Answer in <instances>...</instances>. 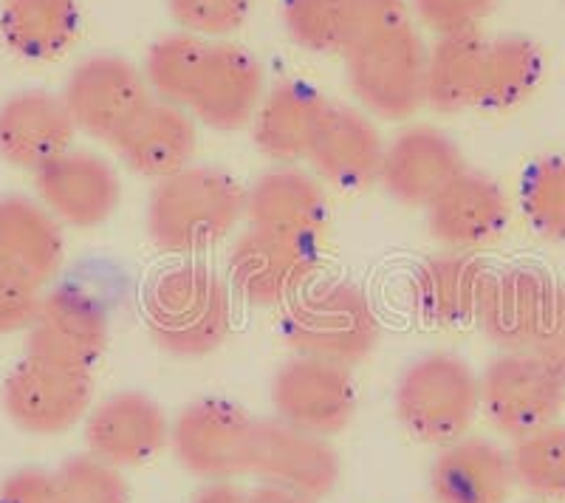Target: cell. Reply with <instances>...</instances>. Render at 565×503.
I'll use <instances>...</instances> for the list:
<instances>
[{
	"label": "cell",
	"mask_w": 565,
	"mask_h": 503,
	"mask_svg": "<svg viewBox=\"0 0 565 503\" xmlns=\"http://www.w3.org/2000/svg\"><path fill=\"white\" fill-rule=\"evenodd\" d=\"M565 407V376L537 351H501L481 374V410L507 439L557 421Z\"/></svg>",
	"instance_id": "52a82bcc"
},
{
	"label": "cell",
	"mask_w": 565,
	"mask_h": 503,
	"mask_svg": "<svg viewBox=\"0 0 565 503\" xmlns=\"http://www.w3.org/2000/svg\"><path fill=\"white\" fill-rule=\"evenodd\" d=\"M463 168L461 150L450 136L433 125H413L385 148L380 181L393 201L424 210Z\"/></svg>",
	"instance_id": "d6986e66"
},
{
	"label": "cell",
	"mask_w": 565,
	"mask_h": 503,
	"mask_svg": "<svg viewBox=\"0 0 565 503\" xmlns=\"http://www.w3.org/2000/svg\"><path fill=\"white\" fill-rule=\"evenodd\" d=\"M190 503H249V492L238 490L232 481H206Z\"/></svg>",
	"instance_id": "b9f144b4"
},
{
	"label": "cell",
	"mask_w": 565,
	"mask_h": 503,
	"mask_svg": "<svg viewBox=\"0 0 565 503\" xmlns=\"http://www.w3.org/2000/svg\"><path fill=\"white\" fill-rule=\"evenodd\" d=\"M483 45L487 38H481V32L438 34L436 43L427 45L424 105L447 117L478 108Z\"/></svg>",
	"instance_id": "f1b7e54d"
},
{
	"label": "cell",
	"mask_w": 565,
	"mask_h": 503,
	"mask_svg": "<svg viewBox=\"0 0 565 503\" xmlns=\"http://www.w3.org/2000/svg\"><path fill=\"white\" fill-rule=\"evenodd\" d=\"M489 269L476 252H441L424 260L411 275V309L427 325L463 329L476 323Z\"/></svg>",
	"instance_id": "7402d4cb"
},
{
	"label": "cell",
	"mask_w": 565,
	"mask_h": 503,
	"mask_svg": "<svg viewBox=\"0 0 565 503\" xmlns=\"http://www.w3.org/2000/svg\"><path fill=\"white\" fill-rule=\"evenodd\" d=\"M34 190L60 224L74 229L99 226L116 213L122 201V184L114 164L90 150L68 148L34 173Z\"/></svg>",
	"instance_id": "5bb4252c"
},
{
	"label": "cell",
	"mask_w": 565,
	"mask_h": 503,
	"mask_svg": "<svg viewBox=\"0 0 565 503\" xmlns=\"http://www.w3.org/2000/svg\"><path fill=\"white\" fill-rule=\"evenodd\" d=\"M543 77V54L523 34H503L483 45L478 108L507 110L529 99Z\"/></svg>",
	"instance_id": "f546056e"
},
{
	"label": "cell",
	"mask_w": 565,
	"mask_h": 503,
	"mask_svg": "<svg viewBox=\"0 0 565 503\" xmlns=\"http://www.w3.org/2000/svg\"><path fill=\"white\" fill-rule=\"evenodd\" d=\"M108 349V314L90 291L60 286L40 300L29 325L26 354L38 360L90 371Z\"/></svg>",
	"instance_id": "4fadbf2b"
},
{
	"label": "cell",
	"mask_w": 565,
	"mask_h": 503,
	"mask_svg": "<svg viewBox=\"0 0 565 503\" xmlns=\"http://www.w3.org/2000/svg\"><path fill=\"white\" fill-rule=\"evenodd\" d=\"M282 26L300 49L345 52V0H282Z\"/></svg>",
	"instance_id": "836d02e7"
},
{
	"label": "cell",
	"mask_w": 565,
	"mask_h": 503,
	"mask_svg": "<svg viewBox=\"0 0 565 503\" xmlns=\"http://www.w3.org/2000/svg\"><path fill=\"white\" fill-rule=\"evenodd\" d=\"M168 414L153 396L119 390L90 407L85 416V445L90 456L119 467H141L170 445Z\"/></svg>",
	"instance_id": "ac0fdd59"
},
{
	"label": "cell",
	"mask_w": 565,
	"mask_h": 503,
	"mask_svg": "<svg viewBox=\"0 0 565 503\" xmlns=\"http://www.w3.org/2000/svg\"><path fill=\"white\" fill-rule=\"evenodd\" d=\"M534 351L565 376V283L554 286L552 311H548L546 329L540 334Z\"/></svg>",
	"instance_id": "60d3db41"
},
{
	"label": "cell",
	"mask_w": 565,
	"mask_h": 503,
	"mask_svg": "<svg viewBox=\"0 0 565 503\" xmlns=\"http://www.w3.org/2000/svg\"><path fill=\"white\" fill-rule=\"evenodd\" d=\"M60 503H130L122 470L108 461L79 452L54 470Z\"/></svg>",
	"instance_id": "e575fe53"
},
{
	"label": "cell",
	"mask_w": 565,
	"mask_h": 503,
	"mask_svg": "<svg viewBox=\"0 0 565 503\" xmlns=\"http://www.w3.org/2000/svg\"><path fill=\"white\" fill-rule=\"evenodd\" d=\"M521 210L540 238L565 244V156H543L523 173Z\"/></svg>",
	"instance_id": "d6a6232c"
},
{
	"label": "cell",
	"mask_w": 565,
	"mask_h": 503,
	"mask_svg": "<svg viewBox=\"0 0 565 503\" xmlns=\"http://www.w3.org/2000/svg\"><path fill=\"white\" fill-rule=\"evenodd\" d=\"M427 229L450 252H481L507 233L512 204L492 175L463 168L424 207Z\"/></svg>",
	"instance_id": "9a60e30c"
},
{
	"label": "cell",
	"mask_w": 565,
	"mask_h": 503,
	"mask_svg": "<svg viewBox=\"0 0 565 503\" xmlns=\"http://www.w3.org/2000/svg\"><path fill=\"white\" fill-rule=\"evenodd\" d=\"M512 490L509 452L481 436L444 445L430 464V495L436 503H507Z\"/></svg>",
	"instance_id": "cb8c5ba5"
},
{
	"label": "cell",
	"mask_w": 565,
	"mask_h": 503,
	"mask_svg": "<svg viewBox=\"0 0 565 503\" xmlns=\"http://www.w3.org/2000/svg\"><path fill=\"white\" fill-rule=\"evenodd\" d=\"M320 269L317 238L289 233H271L249 226L235 238L226 258V280L232 291L255 306L277 309L289 306L295 297L309 289Z\"/></svg>",
	"instance_id": "8992f818"
},
{
	"label": "cell",
	"mask_w": 565,
	"mask_h": 503,
	"mask_svg": "<svg viewBox=\"0 0 565 503\" xmlns=\"http://www.w3.org/2000/svg\"><path fill=\"white\" fill-rule=\"evenodd\" d=\"M249 503H320V501L309 495H300V492L280 490V486L260 484L255 492H249Z\"/></svg>",
	"instance_id": "7bdbcfd3"
},
{
	"label": "cell",
	"mask_w": 565,
	"mask_h": 503,
	"mask_svg": "<svg viewBox=\"0 0 565 503\" xmlns=\"http://www.w3.org/2000/svg\"><path fill=\"white\" fill-rule=\"evenodd\" d=\"M90 371L29 356L3 382V410L29 436H60L90 414Z\"/></svg>",
	"instance_id": "30bf717a"
},
{
	"label": "cell",
	"mask_w": 565,
	"mask_h": 503,
	"mask_svg": "<svg viewBox=\"0 0 565 503\" xmlns=\"http://www.w3.org/2000/svg\"><path fill=\"white\" fill-rule=\"evenodd\" d=\"M280 331L297 356L353 368L380 345L382 323L362 286L322 280L286 306Z\"/></svg>",
	"instance_id": "3957f363"
},
{
	"label": "cell",
	"mask_w": 565,
	"mask_h": 503,
	"mask_svg": "<svg viewBox=\"0 0 565 503\" xmlns=\"http://www.w3.org/2000/svg\"><path fill=\"white\" fill-rule=\"evenodd\" d=\"M249 475L322 501L340 481V456L326 436L286 425L277 416L255 419Z\"/></svg>",
	"instance_id": "7c38bea8"
},
{
	"label": "cell",
	"mask_w": 565,
	"mask_h": 503,
	"mask_svg": "<svg viewBox=\"0 0 565 503\" xmlns=\"http://www.w3.org/2000/svg\"><path fill=\"white\" fill-rule=\"evenodd\" d=\"M74 133L63 94L29 88L0 103V159L12 168L38 173L71 148Z\"/></svg>",
	"instance_id": "ffe728a7"
},
{
	"label": "cell",
	"mask_w": 565,
	"mask_h": 503,
	"mask_svg": "<svg viewBox=\"0 0 565 503\" xmlns=\"http://www.w3.org/2000/svg\"><path fill=\"white\" fill-rule=\"evenodd\" d=\"M249 226L317 238L328 221V195L320 181L297 164H275L246 190Z\"/></svg>",
	"instance_id": "d4e9b609"
},
{
	"label": "cell",
	"mask_w": 565,
	"mask_h": 503,
	"mask_svg": "<svg viewBox=\"0 0 565 503\" xmlns=\"http://www.w3.org/2000/svg\"><path fill=\"white\" fill-rule=\"evenodd\" d=\"M246 210V190L221 168L190 164L150 190L145 226L170 258H199L230 238Z\"/></svg>",
	"instance_id": "6da1fadb"
},
{
	"label": "cell",
	"mask_w": 565,
	"mask_h": 503,
	"mask_svg": "<svg viewBox=\"0 0 565 503\" xmlns=\"http://www.w3.org/2000/svg\"><path fill=\"white\" fill-rule=\"evenodd\" d=\"M77 0H3L0 38L23 60H57L77 40Z\"/></svg>",
	"instance_id": "83f0119b"
},
{
	"label": "cell",
	"mask_w": 565,
	"mask_h": 503,
	"mask_svg": "<svg viewBox=\"0 0 565 503\" xmlns=\"http://www.w3.org/2000/svg\"><path fill=\"white\" fill-rule=\"evenodd\" d=\"M255 419L226 399H195L170 425L173 456L201 481H232L249 475Z\"/></svg>",
	"instance_id": "ba28073f"
},
{
	"label": "cell",
	"mask_w": 565,
	"mask_h": 503,
	"mask_svg": "<svg viewBox=\"0 0 565 503\" xmlns=\"http://www.w3.org/2000/svg\"><path fill=\"white\" fill-rule=\"evenodd\" d=\"M271 407L280 421L317 436H337L356 414L351 368L311 356H291L271 376Z\"/></svg>",
	"instance_id": "8fae6325"
},
{
	"label": "cell",
	"mask_w": 565,
	"mask_h": 503,
	"mask_svg": "<svg viewBox=\"0 0 565 503\" xmlns=\"http://www.w3.org/2000/svg\"><path fill=\"white\" fill-rule=\"evenodd\" d=\"M393 410L416 441L452 445L467 436L481 414V376L450 351L422 354L398 374Z\"/></svg>",
	"instance_id": "277c9868"
},
{
	"label": "cell",
	"mask_w": 565,
	"mask_h": 503,
	"mask_svg": "<svg viewBox=\"0 0 565 503\" xmlns=\"http://www.w3.org/2000/svg\"><path fill=\"white\" fill-rule=\"evenodd\" d=\"M266 97V74L260 60L244 45L210 40L199 83L186 110L195 122L212 130H241L252 125Z\"/></svg>",
	"instance_id": "2e32d148"
},
{
	"label": "cell",
	"mask_w": 565,
	"mask_h": 503,
	"mask_svg": "<svg viewBox=\"0 0 565 503\" xmlns=\"http://www.w3.org/2000/svg\"><path fill=\"white\" fill-rule=\"evenodd\" d=\"M206 49H210V40L186 32L164 34L156 40L141 63V74H145L150 94L161 103L186 108L195 83H199Z\"/></svg>",
	"instance_id": "4dcf8cb0"
},
{
	"label": "cell",
	"mask_w": 565,
	"mask_h": 503,
	"mask_svg": "<svg viewBox=\"0 0 565 503\" xmlns=\"http://www.w3.org/2000/svg\"><path fill=\"white\" fill-rule=\"evenodd\" d=\"M63 233L40 201L26 195L0 199V269L32 280L43 289L63 264Z\"/></svg>",
	"instance_id": "4316f807"
},
{
	"label": "cell",
	"mask_w": 565,
	"mask_h": 503,
	"mask_svg": "<svg viewBox=\"0 0 565 503\" xmlns=\"http://www.w3.org/2000/svg\"><path fill=\"white\" fill-rule=\"evenodd\" d=\"M407 3L424 26L436 34L478 32V26L494 9V0H407Z\"/></svg>",
	"instance_id": "74e56055"
},
{
	"label": "cell",
	"mask_w": 565,
	"mask_h": 503,
	"mask_svg": "<svg viewBox=\"0 0 565 503\" xmlns=\"http://www.w3.org/2000/svg\"><path fill=\"white\" fill-rule=\"evenodd\" d=\"M145 323L164 354L210 356L232 331L230 280L193 258L164 266L145 289Z\"/></svg>",
	"instance_id": "7a4b0ae2"
},
{
	"label": "cell",
	"mask_w": 565,
	"mask_h": 503,
	"mask_svg": "<svg viewBox=\"0 0 565 503\" xmlns=\"http://www.w3.org/2000/svg\"><path fill=\"white\" fill-rule=\"evenodd\" d=\"M411 23L407 0H345V49Z\"/></svg>",
	"instance_id": "8d00e7d4"
},
{
	"label": "cell",
	"mask_w": 565,
	"mask_h": 503,
	"mask_svg": "<svg viewBox=\"0 0 565 503\" xmlns=\"http://www.w3.org/2000/svg\"><path fill=\"white\" fill-rule=\"evenodd\" d=\"M385 148L380 128L365 110L328 103L306 162L328 184L362 190L380 181Z\"/></svg>",
	"instance_id": "44dd1931"
},
{
	"label": "cell",
	"mask_w": 565,
	"mask_h": 503,
	"mask_svg": "<svg viewBox=\"0 0 565 503\" xmlns=\"http://www.w3.org/2000/svg\"><path fill=\"white\" fill-rule=\"evenodd\" d=\"M63 99L77 130L114 145L153 94L141 68L130 60L119 54H94L74 65L65 79Z\"/></svg>",
	"instance_id": "9c48e42d"
},
{
	"label": "cell",
	"mask_w": 565,
	"mask_h": 503,
	"mask_svg": "<svg viewBox=\"0 0 565 503\" xmlns=\"http://www.w3.org/2000/svg\"><path fill=\"white\" fill-rule=\"evenodd\" d=\"M345 57L348 88L371 117L405 122L424 105L427 83V45L416 26L391 29L351 45Z\"/></svg>",
	"instance_id": "5b68a950"
},
{
	"label": "cell",
	"mask_w": 565,
	"mask_h": 503,
	"mask_svg": "<svg viewBox=\"0 0 565 503\" xmlns=\"http://www.w3.org/2000/svg\"><path fill=\"white\" fill-rule=\"evenodd\" d=\"M40 286L20 278L14 271L0 269V334L29 331L40 309Z\"/></svg>",
	"instance_id": "f35d334b"
},
{
	"label": "cell",
	"mask_w": 565,
	"mask_h": 503,
	"mask_svg": "<svg viewBox=\"0 0 565 503\" xmlns=\"http://www.w3.org/2000/svg\"><path fill=\"white\" fill-rule=\"evenodd\" d=\"M554 283L537 266H507L489 275L478 320L487 340L501 351H534L552 311Z\"/></svg>",
	"instance_id": "e0dca14e"
},
{
	"label": "cell",
	"mask_w": 565,
	"mask_h": 503,
	"mask_svg": "<svg viewBox=\"0 0 565 503\" xmlns=\"http://www.w3.org/2000/svg\"><path fill=\"white\" fill-rule=\"evenodd\" d=\"M0 503H60L54 472L40 467H23L0 484Z\"/></svg>",
	"instance_id": "ab89813d"
},
{
	"label": "cell",
	"mask_w": 565,
	"mask_h": 503,
	"mask_svg": "<svg viewBox=\"0 0 565 503\" xmlns=\"http://www.w3.org/2000/svg\"><path fill=\"white\" fill-rule=\"evenodd\" d=\"M514 486L546 503L565 501V425L552 421L514 439L509 450Z\"/></svg>",
	"instance_id": "1f68e13d"
},
{
	"label": "cell",
	"mask_w": 565,
	"mask_h": 503,
	"mask_svg": "<svg viewBox=\"0 0 565 503\" xmlns=\"http://www.w3.org/2000/svg\"><path fill=\"white\" fill-rule=\"evenodd\" d=\"M110 148L130 173L161 181L193 164L199 130L190 110L153 97Z\"/></svg>",
	"instance_id": "603a6c76"
},
{
	"label": "cell",
	"mask_w": 565,
	"mask_h": 503,
	"mask_svg": "<svg viewBox=\"0 0 565 503\" xmlns=\"http://www.w3.org/2000/svg\"><path fill=\"white\" fill-rule=\"evenodd\" d=\"M326 108L322 94L309 83L282 79L266 90L264 103L252 119L255 148L275 164L306 162Z\"/></svg>",
	"instance_id": "484cf974"
},
{
	"label": "cell",
	"mask_w": 565,
	"mask_h": 503,
	"mask_svg": "<svg viewBox=\"0 0 565 503\" xmlns=\"http://www.w3.org/2000/svg\"><path fill=\"white\" fill-rule=\"evenodd\" d=\"M249 3L252 0H168V12L181 32L221 40L244 26Z\"/></svg>",
	"instance_id": "d590c367"
}]
</instances>
